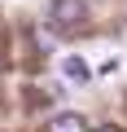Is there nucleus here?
Here are the masks:
<instances>
[{
	"label": "nucleus",
	"instance_id": "1",
	"mask_svg": "<svg viewBox=\"0 0 127 132\" xmlns=\"http://www.w3.org/2000/svg\"><path fill=\"white\" fill-rule=\"evenodd\" d=\"M83 18H88V5H83V0H57V5H53V27H57L61 35L79 31Z\"/></svg>",
	"mask_w": 127,
	"mask_h": 132
},
{
	"label": "nucleus",
	"instance_id": "2",
	"mask_svg": "<svg viewBox=\"0 0 127 132\" xmlns=\"http://www.w3.org/2000/svg\"><path fill=\"white\" fill-rule=\"evenodd\" d=\"M48 132H88V119L75 114V110H66V114H57V119L48 123Z\"/></svg>",
	"mask_w": 127,
	"mask_h": 132
},
{
	"label": "nucleus",
	"instance_id": "3",
	"mask_svg": "<svg viewBox=\"0 0 127 132\" xmlns=\"http://www.w3.org/2000/svg\"><path fill=\"white\" fill-rule=\"evenodd\" d=\"M61 75H66L70 84H88V79H92V71H88L79 57H61Z\"/></svg>",
	"mask_w": 127,
	"mask_h": 132
},
{
	"label": "nucleus",
	"instance_id": "4",
	"mask_svg": "<svg viewBox=\"0 0 127 132\" xmlns=\"http://www.w3.org/2000/svg\"><path fill=\"white\" fill-rule=\"evenodd\" d=\"M96 132H123V128H114V123H105V128H96Z\"/></svg>",
	"mask_w": 127,
	"mask_h": 132
}]
</instances>
